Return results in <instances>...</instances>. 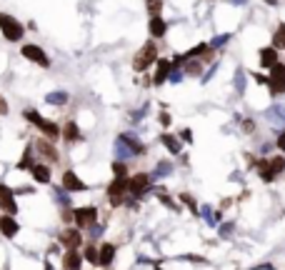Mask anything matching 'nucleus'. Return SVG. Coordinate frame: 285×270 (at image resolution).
I'll return each instance as SVG.
<instances>
[{
  "label": "nucleus",
  "instance_id": "nucleus-17",
  "mask_svg": "<svg viewBox=\"0 0 285 270\" xmlns=\"http://www.w3.org/2000/svg\"><path fill=\"white\" fill-rule=\"evenodd\" d=\"M30 170H33V178L38 183H48L50 180V168L48 165H30Z\"/></svg>",
  "mask_w": 285,
  "mask_h": 270
},
{
  "label": "nucleus",
  "instance_id": "nucleus-27",
  "mask_svg": "<svg viewBox=\"0 0 285 270\" xmlns=\"http://www.w3.org/2000/svg\"><path fill=\"white\" fill-rule=\"evenodd\" d=\"M185 73H188V75H198V73H200V63H188V65H185Z\"/></svg>",
  "mask_w": 285,
  "mask_h": 270
},
{
  "label": "nucleus",
  "instance_id": "nucleus-29",
  "mask_svg": "<svg viewBox=\"0 0 285 270\" xmlns=\"http://www.w3.org/2000/svg\"><path fill=\"white\" fill-rule=\"evenodd\" d=\"M18 168H23V170H25V168H30V150L23 155V160H20V165H18Z\"/></svg>",
  "mask_w": 285,
  "mask_h": 270
},
{
  "label": "nucleus",
  "instance_id": "nucleus-5",
  "mask_svg": "<svg viewBox=\"0 0 285 270\" xmlns=\"http://www.w3.org/2000/svg\"><path fill=\"white\" fill-rule=\"evenodd\" d=\"M23 58L33 60L35 65H40V68L50 65V58L43 53V48H40V45H23Z\"/></svg>",
  "mask_w": 285,
  "mask_h": 270
},
{
  "label": "nucleus",
  "instance_id": "nucleus-33",
  "mask_svg": "<svg viewBox=\"0 0 285 270\" xmlns=\"http://www.w3.org/2000/svg\"><path fill=\"white\" fill-rule=\"evenodd\" d=\"M160 123H163V125H168V123H170V118H168V113H163V115H160Z\"/></svg>",
  "mask_w": 285,
  "mask_h": 270
},
{
  "label": "nucleus",
  "instance_id": "nucleus-22",
  "mask_svg": "<svg viewBox=\"0 0 285 270\" xmlns=\"http://www.w3.org/2000/svg\"><path fill=\"white\" fill-rule=\"evenodd\" d=\"M50 105H63V103H68V95L65 93H48V98H45Z\"/></svg>",
  "mask_w": 285,
  "mask_h": 270
},
{
  "label": "nucleus",
  "instance_id": "nucleus-4",
  "mask_svg": "<svg viewBox=\"0 0 285 270\" xmlns=\"http://www.w3.org/2000/svg\"><path fill=\"white\" fill-rule=\"evenodd\" d=\"M268 70H270V78H268L270 93H285V65L283 63H275V65H270Z\"/></svg>",
  "mask_w": 285,
  "mask_h": 270
},
{
  "label": "nucleus",
  "instance_id": "nucleus-34",
  "mask_svg": "<svg viewBox=\"0 0 285 270\" xmlns=\"http://www.w3.org/2000/svg\"><path fill=\"white\" fill-rule=\"evenodd\" d=\"M270 3H273V0H270Z\"/></svg>",
  "mask_w": 285,
  "mask_h": 270
},
{
  "label": "nucleus",
  "instance_id": "nucleus-7",
  "mask_svg": "<svg viewBox=\"0 0 285 270\" xmlns=\"http://www.w3.org/2000/svg\"><path fill=\"white\" fill-rule=\"evenodd\" d=\"M148 185H150V178H148L145 173H138V175H133V178H128V180H125V188H128L130 193H135V195L142 193Z\"/></svg>",
  "mask_w": 285,
  "mask_h": 270
},
{
  "label": "nucleus",
  "instance_id": "nucleus-15",
  "mask_svg": "<svg viewBox=\"0 0 285 270\" xmlns=\"http://www.w3.org/2000/svg\"><path fill=\"white\" fill-rule=\"evenodd\" d=\"M275 63H278V53H275V48H263V50H260V65L268 70L270 65H275Z\"/></svg>",
  "mask_w": 285,
  "mask_h": 270
},
{
  "label": "nucleus",
  "instance_id": "nucleus-18",
  "mask_svg": "<svg viewBox=\"0 0 285 270\" xmlns=\"http://www.w3.org/2000/svg\"><path fill=\"white\" fill-rule=\"evenodd\" d=\"M35 148H38V150H40L45 158H50V160H58V150H55V148H53L48 140H38V143H35Z\"/></svg>",
  "mask_w": 285,
  "mask_h": 270
},
{
  "label": "nucleus",
  "instance_id": "nucleus-3",
  "mask_svg": "<svg viewBox=\"0 0 285 270\" xmlns=\"http://www.w3.org/2000/svg\"><path fill=\"white\" fill-rule=\"evenodd\" d=\"M25 118H28L30 123H35V128H40V130L45 133V138H50V140H55V138L60 135V128H58L53 120H45L38 110H25Z\"/></svg>",
  "mask_w": 285,
  "mask_h": 270
},
{
  "label": "nucleus",
  "instance_id": "nucleus-11",
  "mask_svg": "<svg viewBox=\"0 0 285 270\" xmlns=\"http://www.w3.org/2000/svg\"><path fill=\"white\" fill-rule=\"evenodd\" d=\"M150 35L153 38H163L165 35V30H168V25H165V20L160 18V15H150Z\"/></svg>",
  "mask_w": 285,
  "mask_h": 270
},
{
  "label": "nucleus",
  "instance_id": "nucleus-30",
  "mask_svg": "<svg viewBox=\"0 0 285 270\" xmlns=\"http://www.w3.org/2000/svg\"><path fill=\"white\" fill-rule=\"evenodd\" d=\"M115 175H118V178L125 175V165H123V163H115Z\"/></svg>",
  "mask_w": 285,
  "mask_h": 270
},
{
  "label": "nucleus",
  "instance_id": "nucleus-13",
  "mask_svg": "<svg viewBox=\"0 0 285 270\" xmlns=\"http://www.w3.org/2000/svg\"><path fill=\"white\" fill-rule=\"evenodd\" d=\"M0 233L8 235V238H13V235L18 233V223H15L13 215H3V218H0Z\"/></svg>",
  "mask_w": 285,
  "mask_h": 270
},
{
  "label": "nucleus",
  "instance_id": "nucleus-6",
  "mask_svg": "<svg viewBox=\"0 0 285 270\" xmlns=\"http://www.w3.org/2000/svg\"><path fill=\"white\" fill-rule=\"evenodd\" d=\"M95 218H98V210L95 208H78L75 210V223L80 228H90L95 223Z\"/></svg>",
  "mask_w": 285,
  "mask_h": 270
},
{
  "label": "nucleus",
  "instance_id": "nucleus-14",
  "mask_svg": "<svg viewBox=\"0 0 285 270\" xmlns=\"http://www.w3.org/2000/svg\"><path fill=\"white\" fill-rule=\"evenodd\" d=\"M63 188H65V190H85V183H83L75 173L68 170V173L63 175Z\"/></svg>",
  "mask_w": 285,
  "mask_h": 270
},
{
  "label": "nucleus",
  "instance_id": "nucleus-12",
  "mask_svg": "<svg viewBox=\"0 0 285 270\" xmlns=\"http://www.w3.org/2000/svg\"><path fill=\"white\" fill-rule=\"evenodd\" d=\"M170 70H173V63H170V60H158V73H155L153 83H155V85H163V83L168 80Z\"/></svg>",
  "mask_w": 285,
  "mask_h": 270
},
{
  "label": "nucleus",
  "instance_id": "nucleus-31",
  "mask_svg": "<svg viewBox=\"0 0 285 270\" xmlns=\"http://www.w3.org/2000/svg\"><path fill=\"white\" fill-rule=\"evenodd\" d=\"M0 115H8V100L0 95Z\"/></svg>",
  "mask_w": 285,
  "mask_h": 270
},
{
  "label": "nucleus",
  "instance_id": "nucleus-19",
  "mask_svg": "<svg viewBox=\"0 0 285 270\" xmlns=\"http://www.w3.org/2000/svg\"><path fill=\"white\" fill-rule=\"evenodd\" d=\"M63 265L65 270H80V255L75 250H68V255L63 258Z\"/></svg>",
  "mask_w": 285,
  "mask_h": 270
},
{
  "label": "nucleus",
  "instance_id": "nucleus-21",
  "mask_svg": "<svg viewBox=\"0 0 285 270\" xmlns=\"http://www.w3.org/2000/svg\"><path fill=\"white\" fill-rule=\"evenodd\" d=\"M273 45H275V50H285V25H280V28L275 30V35H273Z\"/></svg>",
  "mask_w": 285,
  "mask_h": 270
},
{
  "label": "nucleus",
  "instance_id": "nucleus-1",
  "mask_svg": "<svg viewBox=\"0 0 285 270\" xmlns=\"http://www.w3.org/2000/svg\"><path fill=\"white\" fill-rule=\"evenodd\" d=\"M0 33L5 35V40H10V43H18L20 38H23V33H25V28L13 18V15H5V13H0Z\"/></svg>",
  "mask_w": 285,
  "mask_h": 270
},
{
  "label": "nucleus",
  "instance_id": "nucleus-8",
  "mask_svg": "<svg viewBox=\"0 0 285 270\" xmlns=\"http://www.w3.org/2000/svg\"><path fill=\"white\" fill-rule=\"evenodd\" d=\"M125 190H128V188H125V180H120V178L113 180L110 188H108V198H110V202H113V205H120V202H123V195H125Z\"/></svg>",
  "mask_w": 285,
  "mask_h": 270
},
{
  "label": "nucleus",
  "instance_id": "nucleus-9",
  "mask_svg": "<svg viewBox=\"0 0 285 270\" xmlns=\"http://www.w3.org/2000/svg\"><path fill=\"white\" fill-rule=\"evenodd\" d=\"M0 208H3L8 215H13V213L18 210L15 198H13V193H10V188H8V185H0Z\"/></svg>",
  "mask_w": 285,
  "mask_h": 270
},
{
  "label": "nucleus",
  "instance_id": "nucleus-28",
  "mask_svg": "<svg viewBox=\"0 0 285 270\" xmlns=\"http://www.w3.org/2000/svg\"><path fill=\"white\" fill-rule=\"evenodd\" d=\"M225 40H230V35H220V38H215V40L210 43V45H208V48H220V45H223Z\"/></svg>",
  "mask_w": 285,
  "mask_h": 270
},
{
  "label": "nucleus",
  "instance_id": "nucleus-35",
  "mask_svg": "<svg viewBox=\"0 0 285 270\" xmlns=\"http://www.w3.org/2000/svg\"><path fill=\"white\" fill-rule=\"evenodd\" d=\"M48 270H50V268H48Z\"/></svg>",
  "mask_w": 285,
  "mask_h": 270
},
{
  "label": "nucleus",
  "instance_id": "nucleus-16",
  "mask_svg": "<svg viewBox=\"0 0 285 270\" xmlns=\"http://www.w3.org/2000/svg\"><path fill=\"white\" fill-rule=\"evenodd\" d=\"M60 240H63V245H65L68 250H75V248L80 245V233H78V230H65V233L60 235Z\"/></svg>",
  "mask_w": 285,
  "mask_h": 270
},
{
  "label": "nucleus",
  "instance_id": "nucleus-24",
  "mask_svg": "<svg viewBox=\"0 0 285 270\" xmlns=\"http://www.w3.org/2000/svg\"><path fill=\"white\" fill-rule=\"evenodd\" d=\"M160 8H163V0H148V13L150 15H160Z\"/></svg>",
  "mask_w": 285,
  "mask_h": 270
},
{
  "label": "nucleus",
  "instance_id": "nucleus-26",
  "mask_svg": "<svg viewBox=\"0 0 285 270\" xmlns=\"http://www.w3.org/2000/svg\"><path fill=\"white\" fill-rule=\"evenodd\" d=\"M85 260H90V263H98V250H95L93 245L85 250Z\"/></svg>",
  "mask_w": 285,
  "mask_h": 270
},
{
  "label": "nucleus",
  "instance_id": "nucleus-25",
  "mask_svg": "<svg viewBox=\"0 0 285 270\" xmlns=\"http://www.w3.org/2000/svg\"><path fill=\"white\" fill-rule=\"evenodd\" d=\"M270 165H273V173H280V170L285 168V160H283V158H273V160H270Z\"/></svg>",
  "mask_w": 285,
  "mask_h": 270
},
{
  "label": "nucleus",
  "instance_id": "nucleus-20",
  "mask_svg": "<svg viewBox=\"0 0 285 270\" xmlns=\"http://www.w3.org/2000/svg\"><path fill=\"white\" fill-rule=\"evenodd\" d=\"M160 140H163V145H165L170 153H180V143H178V138H173V135H163Z\"/></svg>",
  "mask_w": 285,
  "mask_h": 270
},
{
  "label": "nucleus",
  "instance_id": "nucleus-23",
  "mask_svg": "<svg viewBox=\"0 0 285 270\" xmlns=\"http://www.w3.org/2000/svg\"><path fill=\"white\" fill-rule=\"evenodd\" d=\"M63 135H65V140L70 143V140H78L80 138V133H78V125L75 123H65V130H63Z\"/></svg>",
  "mask_w": 285,
  "mask_h": 270
},
{
  "label": "nucleus",
  "instance_id": "nucleus-32",
  "mask_svg": "<svg viewBox=\"0 0 285 270\" xmlns=\"http://www.w3.org/2000/svg\"><path fill=\"white\" fill-rule=\"evenodd\" d=\"M278 148H280V150H285V130L280 133V138H278Z\"/></svg>",
  "mask_w": 285,
  "mask_h": 270
},
{
  "label": "nucleus",
  "instance_id": "nucleus-2",
  "mask_svg": "<svg viewBox=\"0 0 285 270\" xmlns=\"http://www.w3.org/2000/svg\"><path fill=\"white\" fill-rule=\"evenodd\" d=\"M155 58H158V45L148 40V43H145V45L140 48V53L133 58V68H135L138 73H145L148 68L155 63Z\"/></svg>",
  "mask_w": 285,
  "mask_h": 270
},
{
  "label": "nucleus",
  "instance_id": "nucleus-10",
  "mask_svg": "<svg viewBox=\"0 0 285 270\" xmlns=\"http://www.w3.org/2000/svg\"><path fill=\"white\" fill-rule=\"evenodd\" d=\"M113 258H115V245L105 243V245L100 248V253H98V265H100V268H108V265L113 263Z\"/></svg>",
  "mask_w": 285,
  "mask_h": 270
}]
</instances>
